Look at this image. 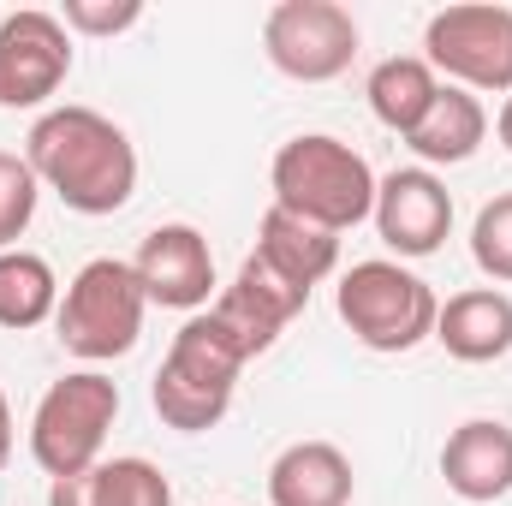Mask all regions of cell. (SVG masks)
I'll return each mask as SVG.
<instances>
[{"mask_svg": "<svg viewBox=\"0 0 512 506\" xmlns=\"http://www.w3.org/2000/svg\"><path fill=\"white\" fill-rule=\"evenodd\" d=\"M24 161L72 215H120L137 191V143L96 108H48L24 137Z\"/></svg>", "mask_w": 512, "mask_h": 506, "instance_id": "obj_1", "label": "cell"}, {"mask_svg": "<svg viewBox=\"0 0 512 506\" xmlns=\"http://www.w3.org/2000/svg\"><path fill=\"white\" fill-rule=\"evenodd\" d=\"M268 185H274V209H286V215H298L334 239L376 215V167L328 131L286 137L274 149Z\"/></svg>", "mask_w": 512, "mask_h": 506, "instance_id": "obj_2", "label": "cell"}, {"mask_svg": "<svg viewBox=\"0 0 512 506\" xmlns=\"http://www.w3.org/2000/svg\"><path fill=\"white\" fill-rule=\"evenodd\" d=\"M334 310L340 322L352 328L358 346L370 352H411L423 340H435V316H441V298L429 280H417L411 268L387 262V256H370V262H352L334 286Z\"/></svg>", "mask_w": 512, "mask_h": 506, "instance_id": "obj_3", "label": "cell"}, {"mask_svg": "<svg viewBox=\"0 0 512 506\" xmlns=\"http://www.w3.org/2000/svg\"><path fill=\"white\" fill-rule=\"evenodd\" d=\"M239 370H245V358H239V352L215 334V322L197 310V316L173 334L161 370L149 381V405H155V417H161L167 429L203 435V429H215V423L233 411Z\"/></svg>", "mask_w": 512, "mask_h": 506, "instance_id": "obj_4", "label": "cell"}, {"mask_svg": "<svg viewBox=\"0 0 512 506\" xmlns=\"http://www.w3.org/2000/svg\"><path fill=\"white\" fill-rule=\"evenodd\" d=\"M143 286H137V268L120 256H96L84 262L66 292H60V310H54V328H60V346L84 364H114L126 358L143 334Z\"/></svg>", "mask_w": 512, "mask_h": 506, "instance_id": "obj_5", "label": "cell"}, {"mask_svg": "<svg viewBox=\"0 0 512 506\" xmlns=\"http://www.w3.org/2000/svg\"><path fill=\"white\" fill-rule=\"evenodd\" d=\"M120 417V387L102 370H72L60 376L30 417V459L60 483V477H84L102 465L108 429Z\"/></svg>", "mask_w": 512, "mask_h": 506, "instance_id": "obj_6", "label": "cell"}, {"mask_svg": "<svg viewBox=\"0 0 512 506\" xmlns=\"http://www.w3.org/2000/svg\"><path fill=\"white\" fill-rule=\"evenodd\" d=\"M423 60L435 78L471 96H512V6L459 0L423 24Z\"/></svg>", "mask_w": 512, "mask_h": 506, "instance_id": "obj_7", "label": "cell"}, {"mask_svg": "<svg viewBox=\"0 0 512 506\" xmlns=\"http://www.w3.org/2000/svg\"><path fill=\"white\" fill-rule=\"evenodd\" d=\"M358 18L340 0H280L262 18V54L292 84H334L358 60Z\"/></svg>", "mask_w": 512, "mask_h": 506, "instance_id": "obj_8", "label": "cell"}, {"mask_svg": "<svg viewBox=\"0 0 512 506\" xmlns=\"http://www.w3.org/2000/svg\"><path fill=\"white\" fill-rule=\"evenodd\" d=\"M66 78H72V30L60 24V12H42V6L6 12L0 18V108L6 114L48 108Z\"/></svg>", "mask_w": 512, "mask_h": 506, "instance_id": "obj_9", "label": "cell"}, {"mask_svg": "<svg viewBox=\"0 0 512 506\" xmlns=\"http://www.w3.org/2000/svg\"><path fill=\"white\" fill-rule=\"evenodd\" d=\"M310 304V292L304 286H292L286 274H274L262 256H245L239 262V274H233V286H221L215 292V304L203 310L209 322H215V334L251 364V358H262L280 334H286V322L298 316Z\"/></svg>", "mask_w": 512, "mask_h": 506, "instance_id": "obj_10", "label": "cell"}, {"mask_svg": "<svg viewBox=\"0 0 512 506\" xmlns=\"http://www.w3.org/2000/svg\"><path fill=\"white\" fill-rule=\"evenodd\" d=\"M131 268H137L143 298L161 304V310L197 316V310L215 304V251H209V239L191 221H167V227L143 233Z\"/></svg>", "mask_w": 512, "mask_h": 506, "instance_id": "obj_11", "label": "cell"}, {"mask_svg": "<svg viewBox=\"0 0 512 506\" xmlns=\"http://www.w3.org/2000/svg\"><path fill=\"white\" fill-rule=\"evenodd\" d=\"M376 233L393 256H435L453 233V191L429 167H393L376 179Z\"/></svg>", "mask_w": 512, "mask_h": 506, "instance_id": "obj_12", "label": "cell"}, {"mask_svg": "<svg viewBox=\"0 0 512 506\" xmlns=\"http://www.w3.org/2000/svg\"><path fill=\"white\" fill-rule=\"evenodd\" d=\"M441 477L459 501L495 506L512 495V423L501 417H465L441 447Z\"/></svg>", "mask_w": 512, "mask_h": 506, "instance_id": "obj_13", "label": "cell"}, {"mask_svg": "<svg viewBox=\"0 0 512 506\" xmlns=\"http://www.w3.org/2000/svg\"><path fill=\"white\" fill-rule=\"evenodd\" d=\"M352 459L334 441H292L268 465V506H352Z\"/></svg>", "mask_w": 512, "mask_h": 506, "instance_id": "obj_14", "label": "cell"}, {"mask_svg": "<svg viewBox=\"0 0 512 506\" xmlns=\"http://www.w3.org/2000/svg\"><path fill=\"white\" fill-rule=\"evenodd\" d=\"M435 340L459 364H501L512 352V298L501 286H471L453 292L435 316Z\"/></svg>", "mask_w": 512, "mask_h": 506, "instance_id": "obj_15", "label": "cell"}, {"mask_svg": "<svg viewBox=\"0 0 512 506\" xmlns=\"http://www.w3.org/2000/svg\"><path fill=\"white\" fill-rule=\"evenodd\" d=\"M483 137H489V108H483L471 90L441 84V96L429 102V114L417 120V131H411L405 143H411V155L435 173V167H459V161H471V155L483 149Z\"/></svg>", "mask_w": 512, "mask_h": 506, "instance_id": "obj_16", "label": "cell"}, {"mask_svg": "<svg viewBox=\"0 0 512 506\" xmlns=\"http://www.w3.org/2000/svg\"><path fill=\"white\" fill-rule=\"evenodd\" d=\"M256 256H262L274 274H286L292 286L316 292V286L340 268V239L268 203V215H262V227H256Z\"/></svg>", "mask_w": 512, "mask_h": 506, "instance_id": "obj_17", "label": "cell"}, {"mask_svg": "<svg viewBox=\"0 0 512 506\" xmlns=\"http://www.w3.org/2000/svg\"><path fill=\"white\" fill-rule=\"evenodd\" d=\"M364 96H370V114H376L387 131L411 137L417 120L429 114V102L441 96V78H435V66H429L423 54H387L382 66L370 72Z\"/></svg>", "mask_w": 512, "mask_h": 506, "instance_id": "obj_18", "label": "cell"}, {"mask_svg": "<svg viewBox=\"0 0 512 506\" xmlns=\"http://www.w3.org/2000/svg\"><path fill=\"white\" fill-rule=\"evenodd\" d=\"M54 310H60V280H54L48 256L0 251V328L30 334V328L54 322Z\"/></svg>", "mask_w": 512, "mask_h": 506, "instance_id": "obj_19", "label": "cell"}, {"mask_svg": "<svg viewBox=\"0 0 512 506\" xmlns=\"http://www.w3.org/2000/svg\"><path fill=\"white\" fill-rule=\"evenodd\" d=\"M90 506H173V483L155 459L126 453V459H102L96 471H84Z\"/></svg>", "mask_w": 512, "mask_h": 506, "instance_id": "obj_20", "label": "cell"}, {"mask_svg": "<svg viewBox=\"0 0 512 506\" xmlns=\"http://www.w3.org/2000/svg\"><path fill=\"white\" fill-rule=\"evenodd\" d=\"M36 203H42V179L30 173L24 155L0 149V251H18V239L36 221Z\"/></svg>", "mask_w": 512, "mask_h": 506, "instance_id": "obj_21", "label": "cell"}, {"mask_svg": "<svg viewBox=\"0 0 512 506\" xmlns=\"http://www.w3.org/2000/svg\"><path fill=\"white\" fill-rule=\"evenodd\" d=\"M471 262L495 280V286H512V191L489 197L471 221Z\"/></svg>", "mask_w": 512, "mask_h": 506, "instance_id": "obj_22", "label": "cell"}, {"mask_svg": "<svg viewBox=\"0 0 512 506\" xmlns=\"http://www.w3.org/2000/svg\"><path fill=\"white\" fill-rule=\"evenodd\" d=\"M137 18H143L137 0H66V6H60V24H66L72 36H120Z\"/></svg>", "mask_w": 512, "mask_h": 506, "instance_id": "obj_23", "label": "cell"}, {"mask_svg": "<svg viewBox=\"0 0 512 506\" xmlns=\"http://www.w3.org/2000/svg\"><path fill=\"white\" fill-rule=\"evenodd\" d=\"M6 459H12V405L0 393V471H6Z\"/></svg>", "mask_w": 512, "mask_h": 506, "instance_id": "obj_24", "label": "cell"}, {"mask_svg": "<svg viewBox=\"0 0 512 506\" xmlns=\"http://www.w3.org/2000/svg\"><path fill=\"white\" fill-rule=\"evenodd\" d=\"M495 137L507 143V155H512V96L501 102V114H495Z\"/></svg>", "mask_w": 512, "mask_h": 506, "instance_id": "obj_25", "label": "cell"}]
</instances>
